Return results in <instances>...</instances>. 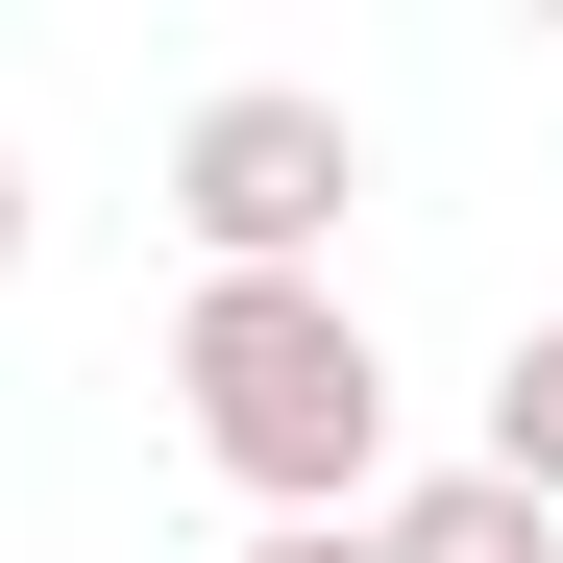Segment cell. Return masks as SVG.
<instances>
[{"label":"cell","mask_w":563,"mask_h":563,"mask_svg":"<svg viewBox=\"0 0 563 563\" xmlns=\"http://www.w3.org/2000/svg\"><path fill=\"white\" fill-rule=\"evenodd\" d=\"M172 417L245 515H367L393 490V343L343 269H197L172 295Z\"/></svg>","instance_id":"1"},{"label":"cell","mask_w":563,"mask_h":563,"mask_svg":"<svg viewBox=\"0 0 563 563\" xmlns=\"http://www.w3.org/2000/svg\"><path fill=\"white\" fill-rule=\"evenodd\" d=\"M172 221H197V269H319L367 221V123L319 74H221V99L172 123Z\"/></svg>","instance_id":"2"},{"label":"cell","mask_w":563,"mask_h":563,"mask_svg":"<svg viewBox=\"0 0 563 563\" xmlns=\"http://www.w3.org/2000/svg\"><path fill=\"white\" fill-rule=\"evenodd\" d=\"M367 563H563V515H515L490 465H417V490H367Z\"/></svg>","instance_id":"3"},{"label":"cell","mask_w":563,"mask_h":563,"mask_svg":"<svg viewBox=\"0 0 563 563\" xmlns=\"http://www.w3.org/2000/svg\"><path fill=\"white\" fill-rule=\"evenodd\" d=\"M465 465H490L515 515H563V319H515V343H490V441H465Z\"/></svg>","instance_id":"4"},{"label":"cell","mask_w":563,"mask_h":563,"mask_svg":"<svg viewBox=\"0 0 563 563\" xmlns=\"http://www.w3.org/2000/svg\"><path fill=\"white\" fill-rule=\"evenodd\" d=\"M245 563H367V515H245Z\"/></svg>","instance_id":"5"},{"label":"cell","mask_w":563,"mask_h":563,"mask_svg":"<svg viewBox=\"0 0 563 563\" xmlns=\"http://www.w3.org/2000/svg\"><path fill=\"white\" fill-rule=\"evenodd\" d=\"M0 295H25V147H0Z\"/></svg>","instance_id":"6"}]
</instances>
